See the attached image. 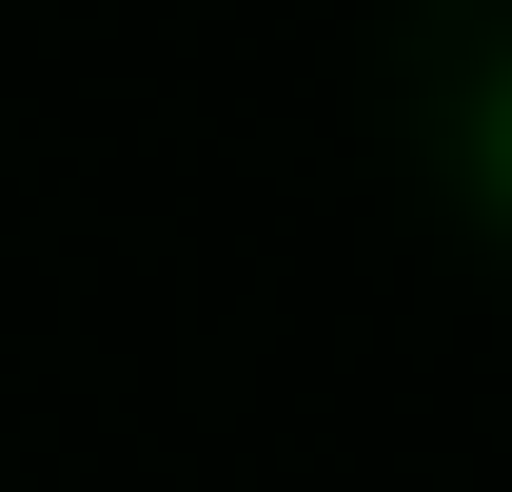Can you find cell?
<instances>
[{
	"instance_id": "1",
	"label": "cell",
	"mask_w": 512,
	"mask_h": 492,
	"mask_svg": "<svg viewBox=\"0 0 512 492\" xmlns=\"http://www.w3.org/2000/svg\"><path fill=\"white\" fill-rule=\"evenodd\" d=\"M473 178H493V197H512V79H493V119H473Z\"/></svg>"
}]
</instances>
